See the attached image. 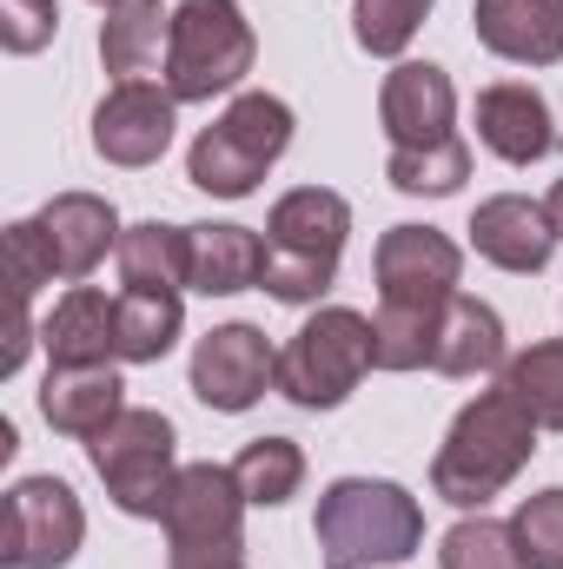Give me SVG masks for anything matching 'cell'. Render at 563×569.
I'll return each mask as SVG.
<instances>
[{"label": "cell", "instance_id": "obj_26", "mask_svg": "<svg viewBox=\"0 0 563 569\" xmlns=\"http://www.w3.org/2000/svg\"><path fill=\"white\" fill-rule=\"evenodd\" d=\"M233 477H239L246 503L279 510L285 497H298V483H305V450H298L292 437H253V443L233 457Z\"/></svg>", "mask_w": 563, "mask_h": 569}, {"label": "cell", "instance_id": "obj_31", "mask_svg": "<svg viewBox=\"0 0 563 569\" xmlns=\"http://www.w3.org/2000/svg\"><path fill=\"white\" fill-rule=\"evenodd\" d=\"M511 530H517V550H524L531 569H563V483L524 497L517 517H511Z\"/></svg>", "mask_w": 563, "mask_h": 569}, {"label": "cell", "instance_id": "obj_29", "mask_svg": "<svg viewBox=\"0 0 563 569\" xmlns=\"http://www.w3.org/2000/svg\"><path fill=\"white\" fill-rule=\"evenodd\" d=\"M437 563L444 569H531L524 550H517V530H511V523H491V517H464V523L444 537Z\"/></svg>", "mask_w": 563, "mask_h": 569}, {"label": "cell", "instance_id": "obj_22", "mask_svg": "<svg viewBox=\"0 0 563 569\" xmlns=\"http://www.w3.org/2000/svg\"><path fill=\"white\" fill-rule=\"evenodd\" d=\"M120 284L127 291H192V226L140 219L120 232Z\"/></svg>", "mask_w": 563, "mask_h": 569}, {"label": "cell", "instance_id": "obj_17", "mask_svg": "<svg viewBox=\"0 0 563 569\" xmlns=\"http://www.w3.org/2000/svg\"><path fill=\"white\" fill-rule=\"evenodd\" d=\"M40 232H47V252H53V272L60 279H87L107 252H120V219L100 192H60L40 206Z\"/></svg>", "mask_w": 563, "mask_h": 569}, {"label": "cell", "instance_id": "obj_32", "mask_svg": "<svg viewBox=\"0 0 563 569\" xmlns=\"http://www.w3.org/2000/svg\"><path fill=\"white\" fill-rule=\"evenodd\" d=\"M7 279H13V305H33V291H40V284L60 279V272H53V252H47L40 219H13V226H7Z\"/></svg>", "mask_w": 563, "mask_h": 569}, {"label": "cell", "instance_id": "obj_21", "mask_svg": "<svg viewBox=\"0 0 563 569\" xmlns=\"http://www.w3.org/2000/svg\"><path fill=\"white\" fill-rule=\"evenodd\" d=\"M166 47H172V13L159 0H113L100 20V60L107 73L127 87L146 73H166Z\"/></svg>", "mask_w": 563, "mask_h": 569}, {"label": "cell", "instance_id": "obj_5", "mask_svg": "<svg viewBox=\"0 0 563 569\" xmlns=\"http://www.w3.org/2000/svg\"><path fill=\"white\" fill-rule=\"evenodd\" d=\"M292 146V107L279 93H239L186 152V179L213 199H246Z\"/></svg>", "mask_w": 563, "mask_h": 569}, {"label": "cell", "instance_id": "obj_28", "mask_svg": "<svg viewBox=\"0 0 563 569\" xmlns=\"http://www.w3.org/2000/svg\"><path fill=\"white\" fill-rule=\"evenodd\" d=\"M385 179L398 192H424V199H444L471 179V146L464 140H444V146H392L385 159Z\"/></svg>", "mask_w": 563, "mask_h": 569}, {"label": "cell", "instance_id": "obj_9", "mask_svg": "<svg viewBox=\"0 0 563 569\" xmlns=\"http://www.w3.org/2000/svg\"><path fill=\"white\" fill-rule=\"evenodd\" d=\"M80 537H87V510L60 477H20L7 490V517H0V563L7 569L73 563Z\"/></svg>", "mask_w": 563, "mask_h": 569}, {"label": "cell", "instance_id": "obj_27", "mask_svg": "<svg viewBox=\"0 0 563 569\" xmlns=\"http://www.w3.org/2000/svg\"><path fill=\"white\" fill-rule=\"evenodd\" d=\"M437 311L378 305V318H372V371H424L431 365V338H437Z\"/></svg>", "mask_w": 563, "mask_h": 569}, {"label": "cell", "instance_id": "obj_13", "mask_svg": "<svg viewBox=\"0 0 563 569\" xmlns=\"http://www.w3.org/2000/svg\"><path fill=\"white\" fill-rule=\"evenodd\" d=\"M378 120L392 146H444L457 140V87L431 60H398L378 93Z\"/></svg>", "mask_w": 563, "mask_h": 569}, {"label": "cell", "instance_id": "obj_4", "mask_svg": "<svg viewBox=\"0 0 563 569\" xmlns=\"http://www.w3.org/2000/svg\"><path fill=\"white\" fill-rule=\"evenodd\" d=\"M159 523L166 569H246V490L233 463H186Z\"/></svg>", "mask_w": 563, "mask_h": 569}, {"label": "cell", "instance_id": "obj_34", "mask_svg": "<svg viewBox=\"0 0 563 569\" xmlns=\"http://www.w3.org/2000/svg\"><path fill=\"white\" fill-rule=\"evenodd\" d=\"M27 345H33V311L13 305V338H7V351H0V378H13V371L27 365Z\"/></svg>", "mask_w": 563, "mask_h": 569}, {"label": "cell", "instance_id": "obj_33", "mask_svg": "<svg viewBox=\"0 0 563 569\" xmlns=\"http://www.w3.org/2000/svg\"><path fill=\"white\" fill-rule=\"evenodd\" d=\"M60 27L53 0H0V47L7 53H40Z\"/></svg>", "mask_w": 563, "mask_h": 569}, {"label": "cell", "instance_id": "obj_19", "mask_svg": "<svg viewBox=\"0 0 563 569\" xmlns=\"http://www.w3.org/2000/svg\"><path fill=\"white\" fill-rule=\"evenodd\" d=\"M40 345H47L53 365H113L120 358V298H107L93 284H73L47 311Z\"/></svg>", "mask_w": 563, "mask_h": 569}, {"label": "cell", "instance_id": "obj_12", "mask_svg": "<svg viewBox=\"0 0 563 569\" xmlns=\"http://www.w3.org/2000/svg\"><path fill=\"white\" fill-rule=\"evenodd\" d=\"M172 113H179V100L166 93V87H152V80H127V87H113L100 107H93V152L107 159V166H152L166 146H172Z\"/></svg>", "mask_w": 563, "mask_h": 569}, {"label": "cell", "instance_id": "obj_25", "mask_svg": "<svg viewBox=\"0 0 563 569\" xmlns=\"http://www.w3.org/2000/svg\"><path fill=\"white\" fill-rule=\"evenodd\" d=\"M179 291H120V365H159L179 345Z\"/></svg>", "mask_w": 563, "mask_h": 569}, {"label": "cell", "instance_id": "obj_6", "mask_svg": "<svg viewBox=\"0 0 563 569\" xmlns=\"http://www.w3.org/2000/svg\"><path fill=\"white\" fill-rule=\"evenodd\" d=\"M253 20L239 13V0H179L172 7V47H166V93L179 107L233 93L253 73Z\"/></svg>", "mask_w": 563, "mask_h": 569}, {"label": "cell", "instance_id": "obj_36", "mask_svg": "<svg viewBox=\"0 0 563 569\" xmlns=\"http://www.w3.org/2000/svg\"><path fill=\"white\" fill-rule=\"evenodd\" d=\"M93 7H113V0H93Z\"/></svg>", "mask_w": 563, "mask_h": 569}, {"label": "cell", "instance_id": "obj_35", "mask_svg": "<svg viewBox=\"0 0 563 569\" xmlns=\"http://www.w3.org/2000/svg\"><path fill=\"white\" fill-rule=\"evenodd\" d=\"M544 212H551V226H557V239H563V179L551 186V199H544Z\"/></svg>", "mask_w": 563, "mask_h": 569}, {"label": "cell", "instance_id": "obj_7", "mask_svg": "<svg viewBox=\"0 0 563 569\" xmlns=\"http://www.w3.org/2000/svg\"><path fill=\"white\" fill-rule=\"evenodd\" d=\"M365 371H372V318L352 311V305H325L279 351V385L273 391L292 398L298 411H338L358 391Z\"/></svg>", "mask_w": 563, "mask_h": 569}, {"label": "cell", "instance_id": "obj_2", "mask_svg": "<svg viewBox=\"0 0 563 569\" xmlns=\"http://www.w3.org/2000/svg\"><path fill=\"white\" fill-rule=\"evenodd\" d=\"M537 450V425L517 398L504 391H484L457 411V425L444 437V450L431 457V490L451 503V510H484Z\"/></svg>", "mask_w": 563, "mask_h": 569}, {"label": "cell", "instance_id": "obj_8", "mask_svg": "<svg viewBox=\"0 0 563 569\" xmlns=\"http://www.w3.org/2000/svg\"><path fill=\"white\" fill-rule=\"evenodd\" d=\"M179 430L159 411H120L100 437H87V457H93V477L107 483V497L127 510V517H166V497H172V477H179Z\"/></svg>", "mask_w": 563, "mask_h": 569}, {"label": "cell", "instance_id": "obj_11", "mask_svg": "<svg viewBox=\"0 0 563 569\" xmlns=\"http://www.w3.org/2000/svg\"><path fill=\"white\" fill-rule=\"evenodd\" d=\"M464 279V252L437 226H392L378 239V305H418L437 311Z\"/></svg>", "mask_w": 563, "mask_h": 569}, {"label": "cell", "instance_id": "obj_1", "mask_svg": "<svg viewBox=\"0 0 563 569\" xmlns=\"http://www.w3.org/2000/svg\"><path fill=\"white\" fill-rule=\"evenodd\" d=\"M312 537H318V563L325 569H392V563H405V557H418L424 510L405 483L338 477L318 497Z\"/></svg>", "mask_w": 563, "mask_h": 569}, {"label": "cell", "instance_id": "obj_23", "mask_svg": "<svg viewBox=\"0 0 563 569\" xmlns=\"http://www.w3.org/2000/svg\"><path fill=\"white\" fill-rule=\"evenodd\" d=\"M266 279V239L246 226H192V291L233 298Z\"/></svg>", "mask_w": 563, "mask_h": 569}, {"label": "cell", "instance_id": "obj_20", "mask_svg": "<svg viewBox=\"0 0 563 569\" xmlns=\"http://www.w3.org/2000/svg\"><path fill=\"white\" fill-rule=\"evenodd\" d=\"M504 318L471 298V291H451L444 311H437V338H431V371L444 378H484V371H504Z\"/></svg>", "mask_w": 563, "mask_h": 569}, {"label": "cell", "instance_id": "obj_3", "mask_svg": "<svg viewBox=\"0 0 563 569\" xmlns=\"http://www.w3.org/2000/svg\"><path fill=\"white\" fill-rule=\"evenodd\" d=\"M345 232H352V206L325 186H298L285 192L266 219V291L279 305H312L318 291H332L338 259H345Z\"/></svg>", "mask_w": 563, "mask_h": 569}, {"label": "cell", "instance_id": "obj_16", "mask_svg": "<svg viewBox=\"0 0 563 569\" xmlns=\"http://www.w3.org/2000/svg\"><path fill=\"white\" fill-rule=\"evenodd\" d=\"M471 27L511 67H557L563 60V0H477Z\"/></svg>", "mask_w": 563, "mask_h": 569}, {"label": "cell", "instance_id": "obj_10", "mask_svg": "<svg viewBox=\"0 0 563 569\" xmlns=\"http://www.w3.org/2000/svg\"><path fill=\"white\" fill-rule=\"evenodd\" d=\"M266 385H279V351L266 345L259 325H219V331L199 338V351H192V398L206 411L239 418V411H253L266 398Z\"/></svg>", "mask_w": 563, "mask_h": 569}, {"label": "cell", "instance_id": "obj_15", "mask_svg": "<svg viewBox=\"0 0 563 569\" xmlns=\"http://www.w3.org/2000/svg\"><path fill=\"white\" fill-rule=\"evenodd\" d=\"M477 140L491 146L504 166H537L544 152H557L563 133H557V120H551V107H544L537 87L497 80V87L477 93Z\"/></svg>", "mask_w": 563, "mask_h": 569}, {"label": "cell", "instance_id": "obj_24", "mask_svg": "<svg viewBox=\"0 0 563 569\" xmlns=\"http://www.w3.org/2000/svg\"><path fill=\"white\" fill-rule=\"evenodd\" d=\"M497 391L517 398L537 430H563V338H544V345L517 351V358L497 371Z\"/></svg>", "mask_w": 563, "mask_h": 569}, {"label": "cell", "instance_id": "obj_18", "mask_svg": "<svg viewBox=\"0 0 563 569\" xmlns=\"http://www.w3.org/2000/svg\"><path fill=\"white\" fill-rule=\"evenodd\" d=\"M127 411V385L113 365H53L47 385H40V418L60 430V437H100Z\"/></svg>", "mask_w": 563, "mask_h": 569}, {"label": "cell", "instance_id": "obj_30", "mask_svg": "<svg viewBox=\"0 0 563 569\" xmlns=\"http://www.w3.org/2000/svg\"><path fill=\"white\" fill-rule=\"evenodd\" d=\"M431 7H437V0H358V7H352V33H358L365 53L398 60V53L412 47V33L424 27Z\"/></svg>", "mask_w": 563, "mask_h": 569}, {"label": "cell", "instance_id": "obj_14", "mask_svg": "<svg viewBox=\"0 0 563 569\" xmlns=\"http://www.w3.org/2000/svg\"><path fill=\"white\" fill-rule=\"evenodd\" d=\"M471 246H477V259H491L504 272H544L551 252H557V226L537 199L497 192L471 212Z\"/></svg>", "mask_w": 563, "mask_h": 569}]
</instances>
